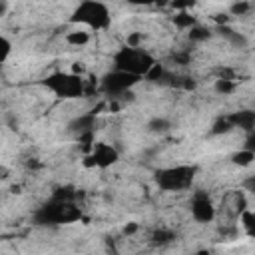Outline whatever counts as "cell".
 Returning <instances> with one entry per match:
<instances>
[{
    "instance_id": "7c38bea8",
    "label": "cell",
    "mask_w": 255,
    "mask_h": 255,
    "mask_svg": "<svg viewBox=\"0 0 255 255\" xmlns=\"http://www.w3.org/2000/svg\"><path fill=\"white\" fill-rule=\"evenodd\" d=\"M233 163H237V165H241V167H247V165H251L253 163V159H255V153H253V149L251 147H243V149H239L237 153H233Z\"/></svg>"
},
{
    "instance_id": "7a4b0ae2",
    "label": "cell",
    "mask_w": 255,
    "mask_h": 255,
    "mask_svg": "<svg viewBox=\"0 0 255 255\" xmlns=\"http://www.w3.org/2000/svg\"><path fill=\"white\" fill-rule=\"evenodd\" d=\"M155 62L157 60L153 58V54L147 52L143 46H129V44L120 46L112 56V68L137 76L139 80L147 76V72L153 68Z\"/></svg>"
},
{
    "instance_id": "4fadbf2b",
    "label": "cell",
    "mask_w": 255,
    "mask_h": 255,
    "mask_svg": "<svg viewBox=\"0 0 255 255\" xmlns=\"http://www.w3.org/2000/svg\"><path fill=\"white\" fill-rule=\"evenodd\" d=\"M147 128H149L151 133H165V131L171 128V124H169L165 118H153V120L147 124Z\"/></svg>"
},
{
    "instance_id": "52a82bcc",
    "label": "cell",
    "mask_w": 255,
    "mask_h": 255,
    "mask_svg": "<svg viewBox=\"0 0 255 255\" xmlns=\"http://www.w3.org/2000/svg\"><path fill=\"white\" fill-rule=\"evenodd\" d=\"M120 159L118 149L108 143V141H92L90 149L86 153V167H94V169H108L112 167L116 161Z\"/></svg>"
},
{
    "instance_id": "277c9868",
    "label": "cell",
    "mask_w": 255,
    "mask_h": 255,
    "mask_svg": "<svg viewBox=\"0 0 255 255\" xmlns=\"http://www.w3.org/2000/svg\"><path fill=\"white\" fill-rule=\"evenodd\" d=\"M80 207H76V203L70 197H54L50 203H46L38 213V221L44 225H60V223H72L76 219H80Z\"/></svg>"
},
{
    "instance_id": "5b68a950",
    "label": "cell",
    "mask_w": 255,
    "mask_h": 255,
    "mask_svg": "<svg viewBox=\"0 0 255 255\" xmlns=\"http://www.w3.org/2000/svg\"><path fill=\"white\" fill-rule=\"evenodd\" d=\"M195 177V169L191 165H171L165 169H159L155 175V181L159 185V189L163 191H185L191 187Z\"/></svg>"
},
{
    "instance_id": "ba28073f",
    "label": "cell",
    "mask_w": 255,
    "mask_h": 255,
    "mask_svg": "<svg viewBox=\"0 0 255 255\" xmlns=\"http://www.w3.org/2000/svg\"><path fill=\"white\" fill-rule=\"evenodd\" d=\"M189 213L195 223H211L217 219V207L207 193H195L189 201Z\"/></svg>"
},
{
    "instance_id": "5bb4252c",
    "label": "cell",
    "mask_w": 255,
    "mask_h": 255,
    "mask_svg": "<svg viewBox=\"0 0 255 255\" xmlns=\"http://www.w3.org/2000/svg\"><path fill=\"white\" fill-rule=\"evenodd\" d=\"M10 54H12V42L4 34H0V66L6 64V60L10 58Z\"/></svg>"
},
{
    "instance_id": "2e32d148",
    "label": "cell",
    "mask_w": 255,
    "mask_h": 255,
    "mask_svg": "<svg viewBox=\"0 0 255 255\" xmlns=\"http://www.w3.org/2000/svg\"><path fill=\"white\" fill-rule=\"evenodd\" d=\"M128 4H135V6H149V4H153V2H157V0H126Z\"/></svg>"
},
{
    "instance_id": "6da1fadb",
    "label": "cell",
    "mask_w": 255,
    "mask_h": 255,
    "mask_svg": "<svg viewBox=\"0 0 255 255\" xmlns=\"http://www.w3.org/2000/svg\"><path fill=\"white\" fill-rule=\"evenodd\" d=\"M70 24L88 32H106L112 26V10L102 0H80L70 14Z\"/></svg>"
},
{
    "instance_id": "3957f363",
    "label": "cell",
    "mask_w": 255,
    "mask_h": 255,
    "mask_svg": "<svg viewBox=\"0 0 255 255\" xmlns=\"http://www.w3.org/2000/svg\"><path fill=\"white\" fill-rule=\"evenodd\" d=\"M44 88L58 100H78L86 92V80L80 74L70 72H52L44 78Z\"/></svg>"
},
{
    "instance_id": "8992f818",
    "label": "cell",
    "mask_w": 255,
    "mask_h": 255,
    "mask_svg": "<svg viewBox=\"0 0 255 255\" xmlns=\"http://www.w3.org/2000/svg\"><path fill=\"white\" fill-rule=\"evenodd\" d=\"M139 82L137 76H131L128 72H122V70H116L112 68L108 74L102 76L100 80V90L110 98V100H122L124 96H128L133 86Z\"/></svg>"
},
{
    "instance_id": "30bf717a",
    "label": "cell",
    "mask_w": 255,
    "mask_h": 255,
    "mask_svg": "<svg viewBox=\"0 0 255 255\" xmlns=\"http://www.w3.org/2000/svg\"><path fill=\"white\" fill-rule=\"evenodd\" d=\"M90 40H92V32H88V30H84V28H76V30H72V32L66 34V42H68L70 46H74V48H82V46H86Z\"/></svg>"
},
{
    "instance_id": "9a60e30c",
    "label": "cell",
    "mask_w": 255,
    "mask_h": 255,
    "mask_svg": "<svg viewBox=\"0 0 255 255\" xmlns=\"http://www.w3.org/2000/svg\"><path fill=\"white\" fill-rule=\"evenodd\" d=\"M249 10H251V0H235V4L231 6L233 16H245Z\"/></svg>"
},
{
    "instance_id": "8fae6325",
    "label": "cell",
    "mask_w": 255,
    "mask_h": 255,
    "mask_svg": "<svg viewBox=\"0 0 255 255\" xmlns=\"http://www.w3.org/2000/svg\"><path fill=\"white\" fill-rule=\"evenodd\" d=\"M237 219H239V227H241L249 237H253V233H255V215H253V211H251L249 207H245V209L237 215Z\"/></svg>"
},
{
    "instance_id": "9c48e42d",
    "label": "cell",
    "mask_w": 255,
    "mask_h": 255,
    "mask_svg": "<svg viewBox=\"0 0 255 255\" xmlns=\"http://www.w3.org/2000/svg\"><path fill=\"white\" fill-rule=\"evenodd\" d=\"M96 114H80L78 118H74L70 124H68V129L78 137V139H84V137H92L94 129H96Z\"/></svg>"
}]
</instances>
